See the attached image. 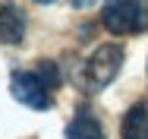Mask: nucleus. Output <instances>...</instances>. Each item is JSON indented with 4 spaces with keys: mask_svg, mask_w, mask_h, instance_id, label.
Wrapping results in <instances>:
<instances>
[{
    "mask_svg": "<svg viewBox=\"0 0 148 139\" xmlns=\"http://www.w3.org/2000/svg\"><path fill=\"white\" fill-rule=\"evenodd\" d=\"M101 26L110 35H142L148 28V0H107L101 6Z\"/></svg>",
    "mask_w": 148,
    "mask_h": 139,
    "instance_id": "1",
    "label": "nucleus"
},
{
    "mask_svg": "<svg viewBox=\"0 0 148 139\" xmlns=\"http://www.w3.org/2000/svg\"><path fill=\"white\" fill-rule=\"evenodd\" d=\"M10 92L25 108H35V111L54 108V89L44 82V76L38 70H16L10 76Z\"/></svg>",
    "mask_w": 148,
    "mask_h": 139,
    "instance_id": "2",
    "label": "nucleus"
},
{
    "mask_svg": "<svg viewBox=\"0 0 148 139\" xmlns=\"http://www.w3.org/2000/svg\"><path fill=\"white\" fill-rule=\"evenodd\" d=\"M123 48L120 44H101L95 54L88 57L85 63V76H88V85L91 89H107V85L117 79L120 66H123Z\"/></svg>",
    "mask_w": 148,
    "mask_h": 139,
    "instance_id": "3",
    "label": "nucleus"
},
{
    "mask_svg": "<svg viewBox=\"0 0 148 139\" xmlns=\"http://www.w3.org/2000/svg\"><path fill=\"white\" fill-rule=\"evenodd\" d=\"M120 139H148V101H136L123 114Z\"/></svg>",
    "mask_w": 148,
    "mask_h": 139,
    "instance_id": "4",
    "label": "nucleus"
},
{
    "mask_svg": "<svg viewBox=\"0 0 148 139\" xmlns=\"http://www.w3.org/2000/svg\"><path fill=\"white\" fill-rule=\"evenodd\" d=\"M25 35V19L13 3L0 0V44H19Z\"/></svg>",
    "mask_w": 148,
    "mask_h": 139,
    "instance_id": "5",
    "label": "nucleus"
},
{
    "mask_svg": "<svg viewBox=\"0 0 148 139\" xmlns=\"http://www.w3.org/2000/svg\"><path fill=\"white\" fill-rule=\"evenodd\" d=\"M63 139H104V130H101V123L91 114H79V117H73L66 123Z\"/></svg>",
    "mask_w": 148,
    "mask_h": 139,
    "instance_id": "6",
    "label": "nucleus"
},
{
    "mask_svg": "<svg viewBox=\"0 0 148 139\" xmlns=\"http://www.w3.org/2000/svg\"><path fill=\"white\" fill-rule=\"evenodd\" d=\"M38 73L44 76V82L51 89H60V66L54 60H38Z\"/></svg>",
    "mask_w": 148,
    "mask_h": 139,
    "instance_id": "7",
    "label": "nucleus"
},
{
    "mask_svg": "<svg viewBox=\"0 0 148 139\" xmlns=\"http://www.w3.org/2000/svg\"><path fill=\"white\" fill-rule=\"evenodd\" d=\"M69 3H73V6H79V10H82V6H91V3H95V0H69Z\"/></svg>",
    "mask_w": 148,
    "mask_h": 139,
    "instance_id": "8",
    "label": "nucleus"
},
{
    "mask_svg": "<svg viewBox=\"0 0 148 139\" xmlns=\"http://www.w3.org/2000/svg\"><path fill=\"white\" fill-rule=\"evenodd\" d=\"M35 3H54V0H35Z\"/></svg>",
    "mask_w": 148,
    "mask_h": 139,
    "instance_id": "9",
    "label": "nucleus"
}]
</instances>
